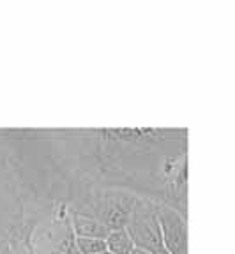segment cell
Masks as SVG:
<instances>
[{"mask_svg":"<svg viewBox=\"0 0 235 254\" xmlns=\"http://www.w3.org/2000/svg\"><path fill=\"white\" fill-rule=\"evenodd\" d=\"M73 179L135 192L187 215L186 129H66Z\"/></svg>","mask_w":235,"mask_h":254,"instance_id":"obj_1","label":"cell"},{"mask_svg":"<svg viewBox=\"0 0 235 254\" xmlns=\"http://www.w3.org/2000/svg\"><path fill=\"white\" fill-rule=\"evenodd\" d=\"M135 192L101 186L85 179H73L68 184L66 205L69 210L103 222L110 230L126 226L136 199Z\"/></svg>","mask_w":235,"mask_h":254,"instance_id":"obj_2","label":"cell"},{"mask_svg":"<svg viewBox=\"0 0 235 254\" xmlns=\"http://www.w3.org/2000/svg\"><path fill=\"white\" fill-rule=\"evenodd\" d=\"M124 230L128 231L133 246L136 249L147 251L151 254H168L161 238V228L156 214V201L138 198Z\"/></svg>","mask_w":235,"mask_h":254,"instance_id":"obj_3","label":"cell"},{"mask_svg":"<svg viewBox=\"0 0 235 254\" xmlns=\"http://www.w3.org/2000/svg\"><path fill=\"white\" fill-rule=\"evenodd\" d=\"M161 238L168 254H187V215L164 203H156Z\"/></svg>","mask_w":235,"mask_h":254,"instance_id":"obj_4","label":"cell"},{"mask_svg":"<svg viewBox=\"0 0 235 254\" xmlns=\"http://www.w3.org/2000/svg\"><path fill=\"white\" fill-rule=\"evenodd\" d=\"M69 217H71V226L75 231V237L81 238H97V240H104L110 233V228L104 226L103 222L96 221V219L81 215L78 212L69 210Z\"/></svg>","mask_w":235,"mask_h":254,"instance_id":"obj_5","label":"cell"},{"mask_svg":"<svg viewBox=\"0 0 235 254\" xmlns=\"http://www.w3.org/2000/svg\"><path fill=\"white\" fill-rule=\"evenodd\" d=\"M104 244H106V251L112 254H129L133 249H135L128 231L124 230V228L110 230L108 237L104 238Z\"/></svg>","mask_w":235,"mask_h":254,"instance_id":"obj_6","label":"cell"},{"mask_svg":"<svg viewBox=\"0 0 235 254\" xmlns=\"http://www.w3.org/2000/svg\"><path fill=\"white\" fill-rule=\"evenodd\" d=\"M75 244H76V251H78V254H103L104 251H106V244H104V240H97V238L76 237Z\"/></svg>","mask_w":235,"mask_h":254,"instance_id":"obj_7","label":"cell"},{"mask_svg":"<svg viewBox=\"0 0 235 254\" xmlns=\"http://www.w3.org/2000/svg\"><path fill=\"white\" fill-rule=\"evenodd\" d=\"M129 254H151V253H147V251H142V249H136V247H135V249H133Z\"/></svg>","mask_w":235,"mask_h":254,"instance_id":"obj_8","label":"cell"},{"mask_svg":"<svg viewBox=\"0 0 235 254\" xmlns=\"http://www.w3.org/2000/svg\"><path fill=\"white\" fill-rule=\"evenodd\" d=\"M103 254H112V253H108V251H104V253Z\"/></svg>","mask_w":235,"mask_h":254,"instance_id":"obj_9","label":"cell"}]
</instances>
